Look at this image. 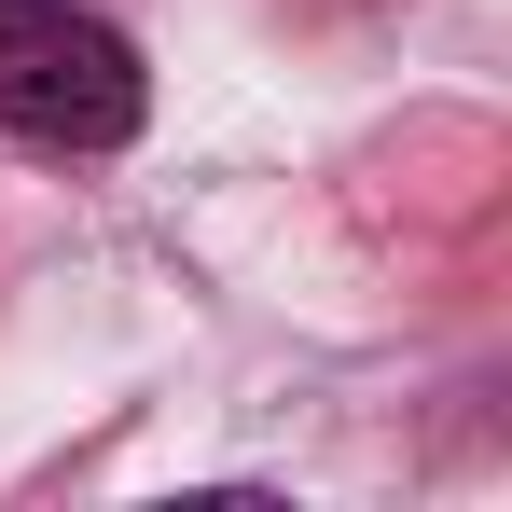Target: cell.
Listing matches in <instances>:
<instances>
[{
    "label": "cell",
    "mask_w": 512,
    "mask_h": 512,
    "mask_svg": "<svg viewBox=\"0 0 512 512\" xmlns=\"http://www.w3.org/2000/svg\"><path fill=\"white\" fill-rule=\"evenodd\" d=\"M153 111L139 42L84 0H0V125L28 153H125Z\"/></svg>",
    "instance_id": "6da1fadb"
}]
</instances>
